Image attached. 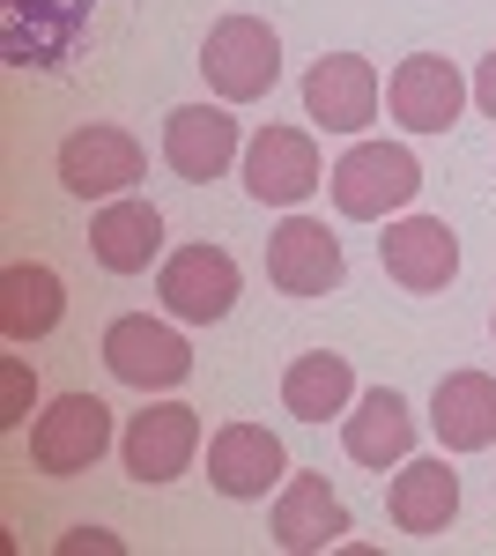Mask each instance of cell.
<instances>
[{"mask_svg":"<svg viewBox=\"0 0 496 556\" xmlns=\"http://www.w3.org/2000/svg\"><path fill=\"white\" fill-rule=\"evenodd\" d=\"M201 75L222 104L267 97V89L282 83V38H275V23H259V15H222L201 45Z\"/></svg>","mask_w":496,"mask_h":556,"instance_id":"obj_1","label":"cell"},{"mask_svg":"<svg viewBox=\"0 0 496 556\" xmlns=\"http://www.w3.org/2000/svg\"><path fill=\"white\" fill-rule=\"evenodd\" d=\"M327 186H333V208L348 215V223H378V215L408 208L415 193H422V164L400 141H356L327 172Z\"/></svg>","mask_w":496,"mask_h":556,"instance_id":"obj_2","label":"cell"},{"mask_svg":"<svg viewBox=\"0 0 496 556\" xmlns=\"http://www.w3.org/2000/svg\"><path fill=\"white\" fill-rule=\"evenodd\" d=\"M104 364L133 393H170V386H186V371H193V349H186L178 327L149 319V312H126V319L104 327Z\"/></svg>","mask_w":496,"mask_h":556,"instance_id":"obj_3","label":"cell"},{"mask_svg":"<svg viewBox=\"0 0 496 556\" xmlns=\"http://www.w3.org/2000/svg\"><path fill=\"white\" fill-rule=\"evenodd\" d=\"M104 445H112V408L97 393H60L30 424V460L44 475H89L104 460Z\"/></svg>","mask_w":496,"mask_h":556,"instance_id":"obj_4","label":"cell"},{"mask_svg":"<svg viewBox=\"0 0 496 556\" xmlns=\"http://www.w3.org/2000/svg\"><path fill=\"white\" fill-rule=\"evenodd\" d=\"M193 453H201V408H186V401H156V408H141L119 438V460L133 482H178V475L193 468Z\"/></svg>","mask_w":496,"mask_h":556,"instance_id":"obj_5","label":"cell"},{"mask_svg":"<svg viewBox=\"0 0 496 556\" xmlns=\"http://www.w3.org/2000/svg\"><path fill=\"white\" fill-rule=\"evenodd\" d=\"M378 67L364 52H319L304 75V119L327 134H364L378 119Z\"/></svg>","mask_w":496,"mask_h":556,"instance_id":"obj_6","label":"cell"},{"mask_svg":"<svg viewBox=\"0 0 496 556\" xmlns=\"http://www.w3.org/2000/svg\"><path fill=\"white\" fill-rule=\"evenodd\" d=\"M156 298H164L170 319L215 327V319L238 304V260L222 253V245H178V253L164 260V275H156Z\"/></svg>","mask_w":496,"mask_h":556,"instance_id":"obj_7","label":"cell"},{"mask_svg":"<svg viewBox=\"0 0 496 556\" xmlns=\"http://www.w3.org/2000/svg\"><path fill=\"white\" fill-rule=\"evenodd\" d=\"M60 186L75 201H119L141 186V141L126 127H75L60 141Z\"/></svg>","mask_w":496,"mask_h":556,"instance_id":"obj_8","label":"cell"},{"mask_svg":"<svg viewBox=\"0 0 496 556\" xmlns=\"http://www.w3.org/2000/svg\"><path fill=\"white\" fill-rule=\"evenodd\" d=\"M467 97H474V83L459 75L445 52H408L393 67V83H385V104H393V119L408 134H445Z\"/></svg>","mask_w":496,"mask_h":556,"instance_id":"obj_9","label":"cell"},{"mask_svg":"<svg viewBox=\"0 0 496 556\" xmlns=\"http://www.w3.org/2000/svg\"><path fill=\"white\" fill-rule=\"evenodd\" d=\"M238 156H245V134H238V119L222 104H178L164 119V164L186 186H215Z\"/></svg>","mask_w":496,"mask_h":556,"instance_id":"obj_10","label":"cell"},{"mask_svg":"<svg viewBox=\"0 0 496 556\" xmlns=\"http://www.w3.org/2000/svg\"><path fill=\"white\" fill-rule=\"evenodd\" d=\"M207 482L222 497L252 505V497H267V490L290 482V453H282V438L267 424H230V430L207 438Z\"/></svg>","mask_w":496,"mask_h":556,"instance_id":"obj_11","label":"cell"},{"mask_svg":"<svg viewBox=\"0 0 496 556\" xmlns=\"http://www.w3.org/2000/svg\"><path fill=\"white\" fill-rule=\"evenodd\" d=\"M319 141L304 127H259L245 141V193L267 208H296L311 186H319Z\"/></svg>","mask_w":496,"mask_h":556,"instance_id":"obj_12","label":"cell"},{"mask_svg":"<svg viewBox=\"0 0 496 556\" xmlns=\"http://www.w3.org/2000/svg\"><path fill=\"white\" fill-rule=\"evenodd\" d=\"M341 275H348V260H341V238H333L327 223L290 215L267 238V282L282 298H327V290H341Z\"/></svg>","mask_w":496,"mask_h":556,"instance_id":"obj_13","label":"cell"},{"mask_svg":"<svg viewBox=\"0 0 496 556\" xmlns=\"http://www.w3.org/2000/svg\"><path fill=\"white\" fill-rule=\"evenodd\" d=\"M378 267H385L400 290L430 298V290H445L459 275V238L437 215H400V223H385V238H378Z\"/></svg>","mask_w":496,"mask_h":556,"instance_id":"obj_14","label":"cell"},{"mask_svg":"<svg viewBox=\"0 0 496 556\" xmlns=\"http://www.w3.org/2000/svg\"><path fill=\"white\" fill-rule=\"evenodd\" d=\"M341 445H348L356 468H400L408 445H415V408L393 393V386H371V393L348 401V416H341Z\"/></svg>","mask_w":496,"mask_h":556,"instance_id":"obj_15","label":"cell"},{"mask_svg":"<svg viewBox=\"0 0 496 556\" xmlns=\"http://www.w3.org/2000/svg\"><path fill=\"white\" fill-rule=\"evenodd\" d=\"M430 430L445 453H489L496 445V379L489 371H445L430 393Z\"/></svg>","mask_w":496,"mask_h":556,"instance_id":"obj_16","label":"cell"},{"mask_svg":"<svg viewBox=\"0 0 496 556\" xmlns=\"http://www.w3.org/2000/svg\"><path fill=\"white\" fill-rule=\"evenodd\" d=\"M341 534H348V505L327 490V475H290L282 497H275V549L311 556V549H333Z\"/></svg>","mask_w":496,"mask_h":556,"instance_id":"obj_17","label":"cell"},{"mask_svg":"<svg viewBox=\"0 0 496 556\" xmlns=\"http://www.w3.org/2000/svg\"><path fill=\"white\" fill-rule=\"evenodd\" d=\"M89 253H97V267H112V275H141L149 260L164 253V215L149 208L141 193L104 201L97 223H89Z\"/></svg>","mask_w":496,"mask_h":556,"instance_id":"obj_18","label":"cell"},{"mask_svg":"<svg viewBox=\"0 0 496 556\" xmlns=\"http://www.w3.org/2000/svg\"><path fill=\"white\" fill-rule=\"evenodd\" d=\"M385 519L400 534H445L459 519V475L445 460H408L385 490Z\"/></svg>","mask_w":496,"mask_h":556,"instance_id":"obj_19","label":"cell"},{"mask_svg":"<svg viewBox=\"0 0 496 556\" xmlns=\"http://www.w3.org/2000/svg\"><path fill=\"white\" fill-rule=\"evenodd\" d=\"M60 319H67V282L38 260H15L0 275V334L8 342H44Z\"/></svg>","mask_w":496,"mask_h":556,"instance_id":"obj_20","label":"cell"},{"mask_svg":"<svg viewBox=\"0 0 496 556\" xmlns=\"http://www.w3.org/2000/svg\"><path fill=\"white\" fill-rule=\"evenodd\" d=\"M348 401H356L348 356H333V349H304V356H290V371H282V408H290L296 424L348 416Z\"/></svg>","mask_w":496,"mask_h":556,"instance_id":"obj_21","label":"cell"},{"mask_svg":"<svg viewBox=\"0 0 496 556\" xmlns=\"http://www.w3.org/2000/svg\"><path fill=\"white\" fill-rule=\"evenodd\" d=\"M30 401H38V386H30V364H23V356H8V364H0V430H23Z\"/></svg>","mask_w":496,"mask_h":556,"instance_id":"obj_22","label":"cell"},{"mask_svg":"<svg viewBox=\"0 0 496 556\" xmlns=\"http://www.w3.org/2000/svg\"><path fill=\"white\" fill-rule=\"evenodd\" d=\"M82 549H119V534H104V527H75V534H60V556H82Z\"/></svg>","mask_w":496,"mask_h":556,"instance_id":"obj_23","label":"cell"},{"mask_svg":"<svg viewBox=\"0 0 496 556\" xmlns=\"http://www.w3.org/2000/svg\"><path fill=\"white\" fill-rule=\"evenodd\" d=\"M474 104H482V112L496 119V52L482 60V67H474Z\"/></svg>","mask_w":496,"mask_h":556,"instance_id":"obj_24","label":"cell"},{"mask_svg":"<svg viewBox=\"0 0 496 556\" xmlns=\"http://www.w3.org/2000/svg\"><path fill=\"white\" fill-rule=\"evenodd\" d=\"M489 334H496V319H489Z\"/></svg>","mask_w":496,"mask_h":556,"instance_id":"obj_25","label":"cell"}]
</instances>
